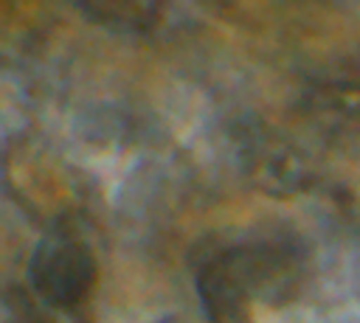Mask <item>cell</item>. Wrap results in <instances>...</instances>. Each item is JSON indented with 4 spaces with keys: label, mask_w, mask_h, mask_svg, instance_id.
<instances>
[{
    "label": "cell",
    "mask_w": 360,
    "mask_h": 323,
    "mask_svg": "<svg viewBox=\"0 0 360 323\" xmlns=\"http://www.w3.org/2000/svg\"><path fill=\"white\" fill-rule=\"evenodd\" d=\"M290 244L259 242L239 244L219 253L205 264L200 278V295L211 312H236L245 295H267L264 289L276 286L292 267L295 258L287 253Z\"/></svg>",
    "instance_id": "obj_1"
},
{
    "label": "cell",
    "mask_w": 360,
    "mask_h": 323,
    "mask_svg": "<svg viewBox=\"0 0 360 323\" xmlns=\"http://www.w3.org/2000/svg\"><path fill=\"white\" fill-rule=\"evenodd\" d=\"M93 270L96 264L87 247L68 233L45 239L31 261V278L37 289L59 306H76L90 292Z\"/></svg>",
    "instance_id": "obj_2"
}]
</instances>
